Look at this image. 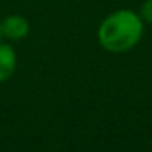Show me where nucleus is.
<instances>
[{
    "label": "nucleus",
    "instance_id": "f257e3e1",
    "mask_svg": "<svg viewBox=\"0 0 152 152\" xmlns=\"http://www.w3.org/2000/svg\"><path fill=\"white\" fill-rule=\"evenodd\" d=\"M142 20L131 10H118L108 15L98 28V41L110 53H124L139 43Z\"/></svg>",
    "mask_w": 152,
    "mask_h": 152
},
{
    "label": "nucleus",
    "instance_id": "f03ea898",
    "mask_svg": "<svg viewBox=\"0 0 152 152\" xmlns=\"http://www.w3.org/2000/svg\"><path fill=\"white\" fill-rule=\"evenodd\" d=\"M28 33H30V23L21 15H8L2 21V34L8 39H23Z\"/></svg>",
    "mask_w": 152,
    "mask_h": 152
},
{
    "label": "nucleus",
    "instance_id": "7ed1b4c3",
    "mask_svg": "<svg viewBox=\"0 0 152 152\" xmlns=\"http://www.w3.org/2000/svg\"><path fill=\"white\" fill-rule=\"evenodd\" d=\"M17 69V54L10 44H0V83L8 80Z\"/></svg>",
    "mask_w": 152,
    "mask_h": 152
},
{
    "label": "nucleus",
    "instance_id": "20e7f679",
    "mask_svg": "<svg viewBox=\"0 0 152 152\" xmlns=\"http://www.w3.org/2000/svg\"><path fill=\"white\" fill-rule=\"evenodd\" d=\"M141 17L144 18L145 21L152 23V0H145L142 4V8H141Z\"/></svg>",
    "mask_w": 152,
    "mask_h": 152
},
{
    "label": "nucleus",
    "instance_id": "39448f33",
    "mask_svg": "<svg viewBox=\"0 0 152 152\" xmlns=\"http://www.w3.org/2000/svg\"><path fill=\"white\" fill-rule=\"evenodd\" d=\"M0 38H2V21H0Z\"/></svg>",
    "mask_w": 152,
    "mask_h": 152
}]
</instances>
